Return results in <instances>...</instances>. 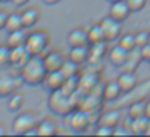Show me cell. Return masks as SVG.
I'll list each match as a JSON object with an SVG mask.
<instances>
[{
    "mask_svg": "<svg viewBox=\"0 0 150 137\" xmlns=\"http://www.w3.org/2000/svg\"><path fill=\"white\" fill-rule=\"evenodd\" d=\"M79 100H81V94L79 92L68 94V92L58 89L55 92H50L47 105H49L50 111L55 113L57 116H68L76 108H79Z\"/></svg>",
    "mask_w": 150,
    "mask_h": 137,
    "instance_id": "obj_1",
    "label": "cell"
},
{
    "mask_svg": "<svg viewBox=\"0 0 150 137\" xmlns=\"http://www.w3.org/2000/svg\"><path fill=\"white\" fill-rule=\"evenodd\" d=\"M47 73H49V69L45 66V61H44L42 55H31V58L20 69L23 82L26 85H31V87H34V85H42Z\"/></svg>",
    "mask_w": 150,
    "mask_h": 137,
    "instance_id": "obj_2",
    "label": "cell"
},
{
    "mask_svg": "<svg viewBox=\"0 0 150 137\" xmlns=\"http://www.w3.org/2000/svg\"><path fill=\"white\" fill-rule=\"evenodd\" d=\"M23 84L20 69L13 68L11 65L0 66V98H7L13 92L20 90Z\"/></svg>",
    "mask_w": 150,
    "mask_h": 137,
    "instance_id": "obj_3",
    "label": "cell"
},
{
    "mask_svg": "<svg viewBox=\"0 0 150 137\" xmlns=\"http://www.w3.org/2000/svg\"><path fill=\"white\" fill-rule=\"evenodd\" d=\"M40 118L37 113L33 110L21 111L16 114L11 124V132L18 134V136H37V124H39Z\"/></svg>",
    "mask_w": 150,
    "mask_h": 137,
    "instance_id": "obj_4",
    "label": "cell"
},
{
    "mask_svg": "<svg viewBox=\"0 0 150 137\" xmlns=\"http://www.w3.org/2000/svg\"><path fill=\"white\" fill-rule=\"evenodd\" d=\"M26 49L31 55H45L50 50V34L45 29H34L28 34Z\"/></svg>",
    "mask_w": 150,
    "mask_h": 137,
    "instance_id": "obj_5",
    "label": "cell"
},
{
    "mask_svg": "<svg viewBox=\"0 0 150 137\" xmlns=\"http://www.w3.org/2000/svg\"><path fill=\"white\" fill-rule=\"evenodd\" d=\"M102 24V29H103V34H105V40L107 42H113V40H118L123 34V21H118L115 20L113 16L108 15L107 18L100 21Z\"/></svg>",
    "mask_w": 150,
    "mask_h": 137,
    "instance_id": "obj_6",
    "label": "cell"
},
{
    "mask_svg": "<svg viewBox=\"0 0 150 137\" xmlns=\"http://www.w3.org/2000/svg\"><path fill=\"white\" fill-rule=\"evenodd\" d=\"M68 124L74 132H84L91 124V113L81 108H76L71 114H68Z\"/></svg>",
    "mask_w": 150,
    "mask_h": 137,
    "instance_id": "obj_7",
    "label": "cell"
},
{
    "mask_svg": "<svg viewBox=\"0 0 150 137\" xmlns=\"http://www.w3.org/2000/svg\"><path fill=\"white\" fill-rule=\"evenodd\" d=\"M65 81H66V76L63 74L62 69H53V71L47 73V76H45V79H44L42 85H44L45 90L55 92V90H58V89L63 87Z\"/></svg>",
    "mask_w": 150,
    "mask_h": 137,
    "instance_id": "obj_8",
    "label": "cell"
},
{
    "mask_svg": "<svg viewBox=\"0 0 150 137\" xmlns=\"http://www.w3.org/2000/svg\"><path fill=\"white\" fill-rule=\"evenodd\" d=\"M118 82H120L123 94H129L131 90L136 89V85L139 84V78H137L136 69H124L120 76H118Z\"/></svg>",
    "mask_w": 150,
    "mask_h": 137,
    "instance_id": "obj_9",
    "label": "cell"
},
{
    "mask_svg": "<svg viewBox=\"0 0 150 137\" xmlns=\"http://www.w3.org/2000/svg\"><path fill=\"white\" fill-rule=\"evenodd\" d=\"M121 121V110L120 108H110L105 110L98 114L97 118V126H110V127H116Z\"/></svg>",
    "mask_w": 150,
    "mask_h": 137,
    "instance_id": "obj_10",
    "label": "cell"
},
{
    "mask_svg": "<svg viewBox=\"0 0 150 137\" xmlns=\"http://www.w3.org/2000/svg\"><path fill=\"white\" fill-rule=\"evenodd\" d=\"M42 56H44V61H45V66H47L49 71H53V69H62L65 60L68 58L62 50H57V49L49 50V52H47L45 55H42Z\"/></svg>",
    "mask_w": 150,
    "mask_h": 137,
    "instance_id": "obj_11",
    "label": "cell"
},
{
    "mask_svg": "<svg viewBox=\"0 0 150 137\" xmlns=\"http://www.w3.org/2000/svg\"><path fill=\"white\" fill-rule=\"evenodd\" d=\"M129 53L126 49H123V47L118 44V45H115L113 49L108 50V61H110L111 66H115V68H120V66H124L127 61V58H129Z\"/></svg>",
    "mask_w": 150,
    "mask_h": 137,
    "instance_id": "obj_12",
    "label": "cell"
},
{
    "mask_svg": "<svg viewBox=\"0 0 150 137\" xmlns=\"http://www.w3.org/2000/svg\"><path fill=\"white\" fill-rule=\"evenodd\" d=\"M123 95V89H121L118 79H111L107 84L102 85V97L105 102H115Z\"/></svg>",
    "mask_w": 150,
    "mask_h": 137,
    "instance_id": "obj_13",
    "label": "cell"
},
{
    "mask_svg": "<svg viewBox=\"0 0 150 137\" xmlns=\"http://www.w3.org/2000/svg\"><path fill=\"white\" fill-rule=\"evenodd\" d=\"M31 58L29 50L26 49V45H20V47H13L10 53V65L16 69H21L23 65Z\"/></svg>",
    "mask_w": 150,
    "mask_h": 137,
    "instance_id": "obj_14",
    "label": "cell"
},
{
    "mask_svg": "<svg viewBox=\"0 0 150 137\" xmlns=\"http://www.w3.org/2000/svg\"><path fill=\"white\" fill-rule=\"evenodd\" d=\"M68 45L69 47H76V45H87L89 44V34H87V29L82 26H78V28H73L71 31L68 32Z\"/></svg>",
    "mask_w": 150,
    "mask_h": 137,
    "instance_id": "obj_15",
    "label": "cell"
},
{
    "mask_svg": "<svg viewBox=\"0 0 150 137\" xmlns=\"http://www.w3.org/2000/svg\"><path fill=\"white\" fill-rule=\"evenodd\" d=\"M132 13L129 8V5L126 4V0H118L115 4H111V8H110V16H113L115 20L118 21H126L127 16Z\"/></svg>",
    "mask_w": 150,
    "mask_h": 137,
    "instance_id": "obj_16",
    "label": "cell"
},
{
    "mask_svg": "<svg viewBox=\"0 0 150 137\" xmlns=\"http://www.w3.org/2000/svg\"><path fill=\"white\" fill-rule=\"evenodd\" d=\"M89 52H91V44H87V45H76L69 49L68 58L76 61L78 65H84L89 60Z\"/></svg>",
    "mask_w": 150,
    "mask_h": 137,
    "instance_id": "obj_17",
    "label": "cell"
},
{
    "mask_svg": "<svg viewBox=\"0 0 150 137\" xmlns=\"http://www.w3.org/2000/svg\"><path fill=\"white\" fill-rule=\"evenodd\" d=\"M21 16H23V24L26 29H33L40 20V10L37 7H28L21 10Z\"/></svg>",
    "mask_w": 150,
    "mask_h": 137,
    "instance_id": "obj_18",
    "label": "cell"
},
{
    "mask_svg": "<svg viewBox=\"0 0 150 137\" xmlns=\"http://www.w3.org/2000/svg\"><path fill=\"white\" fill-rule=\"evenodd\" d=\"M107 44H108L107 40H103V42H97V44H91V52H89L87 63L95 65V63L102 61V58H103V56L107 55V52H108Z\"/></svg>",
    "mask_w": 150,
    "mask_h": 137,
    "instance_id": "obj_19",
    "label": "cell"
},
{
    "mask_svg": "<svg viewBox=\"0 0 150 137\" xmlns=\"http://www.w3.org/2000/svg\"><path fill=\"white\" fill-rule=\"evenodd\" d=\"M58 132H60L58 123L52 118H44L37 124V136H53V134Z\"/></svg>",
    "mask_w": 150,
    "mask_h": 137,
    "instance_id": "obj_20",
    "label": "cell"
},
{
    "mask_svg": "<svg viewBox=\"0 0 150 137\" xmlns=\"http://www.w3.org/2000/svg\"><path fill=\"white\" fill-rule=\"evenodd\" d=\"M7 98H8L7 108H8V111H11V113H18V111L24 107V103H26V95H24L23 92H20V90L13 92V94L8 95Z\"/></svg>",
    "mask_w": 150,
    "mask_h": 137,
    "instance_id": "obj_21",
    "label": "cell"
},
{
    "mask_svg": "<svg viewBox=\"0 0 150 137\" xmlns=\"http://www.w3.org/2000/svg\"><path fill=\"white\" fill-rule=\"evenodd\" d=\"M145 107H147L145 98H139V100L131 102V103L127 105V116H129V119L145 116Z\"/></svg>",
    "mask_w": 150,
    "mask_h": 137,
    "instance_id": "obj_22",
    "label": "cell"
},
{
    "mask_svg": "<svg viewBox=\"0 0 150 137\" xmlns=\"http://www.w3.org/2000/svg\"><path fill=\"white\" fill-rule=\"evenodd\" d=\"M28 29L23 28V29H18V31H13V32H8L7 36V44L13 49V47H20V45H24L26 44V39H28Z\"/></svg>",
    "mask_w": 150,
    "mask_h": 137,
    "instance_id": "obj_23",
    "label": "cell"
},
{
    "mask_svg": "<svg viewBox=\"0 0 150 137\" xmlns=\"http://www.w3.org/2000/svg\"><path fill=\"white\" fill-rule=\"evenodd\" d=\"M23 28H24V24H23L21 11H13V13L8 15V21H7V26H5L7 32H13V31L23 29Z\"/></svg>",
    "mask_w": 150,
    "mask_h": 137,
    "instance_id": "obj_24",
    "label": "cell"
},
{
    "mask_svg": "<svg viewBox=\"0 0 150 137\" xmlns=\"http://www.w3.org/2000/svg\"><path fill=\"white\" fill-rule=\"evenodd\" d=\"M129 94H131L129 103H131V102H134V100H139V98H145L147 95L150 94V79L144 81L142 84H137L136 89H134V90H131Z\"/></svg>",
    "mask_w": 150,
    "mask_h": 137,
    "instance_id": "obj_25",
    "label": "cell"
},
{
    "mask_svg": "<svg viewBox=\"0 0 150 137\" xmlns=\"http://www.w3.org/2000/svg\"><path fill=\"white\" fill-rule=\"evenodd\" d=\"M89 34V44H97V42H103L105 40V34L103 29H102V24H92L91 28L87 29Z\"/></svg>",
    "mask_w": 150,
    "mask_h": 137,
    "instance_id": "obj_26",
    "label": "cell"
},
{
    "mask_svg": "<svg viewBox=\"0 0 150 137\" xmlns=\"http://www.w3.org/2000/svg\"><path fill=\"white\" fill-rule=\"evenodd\" d=\"M131 121H132V123L129 124V127H131V131H132V134H145L150 118L140 116V118H134V119H131Z\"/></svg>",
    "mask_w": 150,
    "mask_h": 137,
    "instance_id": "obj_27",
    "label": "cell"
},
{
    "mask_svg": "<svg viewBox=\"0 0 150 137\" xmlns=\"http://www.w3.org/2000/svg\"><path fill=\"white\" fill-rule=\"evenodd\" d=\"M118 44H120L123 49H126L127 52H132L134 49H137V44H136V34L134 32H126V34H121V37L118 39Z\"/></svg>",
    "mask_w": 150,
    "mask_h": 137,
    "instance_id": "obj_28",
    "label": "cell"
},
{
    "mask_svg": "<svg viewBox=\"0 0 150 137\" xmlns=\"http://www.w3.org/2000/svg\"><path fill=\"white\" fill-rule=\"evenodd\" d=\"M62 71H63V74L66 76V78H71V76H79L81 74V65H78L76 61H73V60H69V58H66L65 60V63H63V66H62Z\"/></svg>",
    "mask_w": 150,
    "mask_h": 137,
    "instance_id": "obj_29",
    "label": "cell"
},
{
    "mask_svg": "<svg viewBox=\"0 0 150 137\" xmlns=\"http://www.w3.org/2000/svg\"><path fill=\"white\" fill-rule=\"evenodd\" d=\"M10 53H11V47L7 42L0 44V66L10 65Z\"/></svg>",
    "mask_w": 150,
    "mask_h": 137,
    "instance_id": "obj_30",
    "label": "cell"
},
{
    "mask_svg": "<svg viewBox=\"0 0 150 137\" xmlns=\"http://www.w3.org/2000/svg\"><path fill=\"white\" fill-rule=\"evenodd\" d=\"M150 42V31H139L136 32V44H137V49L144 47L145 44Z\"/></svg>",
    "mask_w": 150,
    "mask_h": 137,
    "instance_id": "obj_31",
    "label": "cell"
},
{
    "mask_svg": "<svg viewBox=\"0 0 150 137\" xmlns=\"http://www.w3.org/2000/svg\"><path fill=\"white\" fill-rule=\"evenodd\" d=\"M147 2H149V0H126V4L129 5L131 11H140L145 7Z\"/></svg>",
    "mask_w": 150,
    "mask_h": 137,
    "instance_id": "obj_32",
    "label": "cell"
},
{
    "mask_svg": "<svg viewBox=\"0 0 150 137\" xmlns=\"http://www.w3.org/2000/svg\"><path fill=\"white\" fill-rule=\"evenodd\" d=\"M129 134H132L129 124H118L113 131V136H129Z\"/></svg>",
    "mask_w": 150,
    "mask_h": 137,
    "instance_id": "obj_33",
    "label": "cell"
},
{
    "mask_svg": "<svg viewBox=\"0 0 150 137\" xmlns=\"http://www.w3.org/2000/svg\"><path fill=\"white\" fill-rule=\"evenodd\" d=\"M113 131H115V127H110V126H98L97 129H95V134H98V136H113Z\"/></svg>",
    "mask_w": 150,
    "mask_h": 137,
    "instance_id": "obj_34",
    "label": "cell"
},
{
    "mask_svg": "<svg viewBox=\"0 0 150 137\" xmlns=\"http://www.w3.org/2000/svg\"><path fill=\"white\" fill-rule=\"evenodd\" d=\"M140 56H142V60H145V61L150 63V42L145 44L144 47H140Z\"/></svg>",
    "mask_w": 150,
    "mask_h": 137,
    "instance_id": "obj_35",
    "label": "cell"
},
{
    "mask_svg": "<svg viewBox=\"0 0 150 137\" xmlns=\"http://www.w3.org/2000/svg\"><path fill=\"white\" fill-rule=\"evenodd\" d=\"M8 11L5 10H0V31H5V26H7V21H8Z\"/></svg>",
    "mask_w": 150,
    "mask_h": 137,
    "instance_id": "obj_36",
    "label": "cell"
},
{
    "mask_svg": "<svg viewBox=\"0 0 150 137\" xmlns=\"http://www.w3.org/2000/svg\"><path fill=\"white\" fill-rule=\"evenodd\" d=\"M31 0H11V4L15 5V7H18V8H21V7H24V5H28Z\"/></svg>",
    "mask_w": 150,
    "mask_h": 137,
    "instance_id": "obj_37",
    "label": "cell"
},
{
    "mask_svg": "<svg viewBox=\"0 0 150 137\" xmlns=\"http://www.w3.org/2000/svg\"><path fill=\"white\" fill-rule=\"evenodd\" d=\"M8 132H10V129L7 127V124L0 121V136H7Z\"/></svg>",
    "mask_w": 150,
    "mask_h": 137,
    "instance_id": "obj_38",
    "label": "cell"
},
{
    "mask_svg": "<svg viewBox=\"0 0 150 137\" xmlns=\"http://www.w3.org/2000/svg\"><path fill=\"white\" fill-rule=\"evenodd\" d=\"M145 116L150 118V98L147 100V107H145Z\"/></svg>",
    "mask_w": 150,
    "mask_h": 137,
    "instance_id": "obj_39",
    "label": "cell"
},
{
    "mask_svg": "<svg viewBox=\"0 0 150 137\" xmlns=\"http://www.w3.org/2000/svg\"><path fill=\"white\" fill-rule=\"evenodd\" d=\"M42 2H44L45 5H55V4H58L60 0H42Z\"/></svg>",
    "mask_w": 150,
    "mask_h": 137,
    "instance_id": "obj_40",
    "label": "cell"
},
{
    "mask_svg": "<svg viewBox=\"0 0 150 137\" xmlns=\"http://www.w3.org/2000/svg\"><path fill=\"white\" fill-rule=\"evenodd\" d=\"M147 136H150V121H149V126H147V131H145Z\"/></svg>",
    "mask_w": 150,
    "mask_h": 137,
    "instance_id": "obj_41",
    "label": "cell"
},
{
    "mask_svg": "<svg viewBox=\"0 0 150 137\" xmlns=\"http://www.w3.org/2000/svg\"><path fill=\"white\" fill-rule=\"evenodd\" d=\"M107 2H108V4L111 5V4H115V2H118V0H107Z\"/></svg>",
    "mask_w": 150,
    "mask_h": 137,
    "instance_id": "obj_42",
    "label": "cell"
},
{
    "mask_svg": "<svg viewBox=\"0 0 150 137\" xmlns=\"http://www.w3.org/2000/svg\"><path fill=\"white\" fill-rule=\"evenodd\" d=\"M149 4H150V0H149Z\"/></svg>",
    "mask_w": 150,
    "mask_h": 137,
    "instance_id": "obj_43",
    "label": "cell"
},
{
    "mask_svg": "<svg viewBox=\"0 0 150 137\" xmlns=\"http://www.w3.org/2000/svg\"><path fill=\"white\" fill-rule=\"evenodd\" d=\"M0 2H2V0H0Z\"/></svg>",
    "mask_w": 150,
    "mask_h": 137,
    "instance_id": "obj_44",
    "label": "cell"
}]
</instances>
